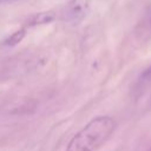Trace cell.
<instances>
[{"mask_svg": "<svg viewBox=\"0 0 151 151\" xmlns=\"http://www.w3.org/2000/svg\"><path fill=\"white\" fill-rule=\"evenodd\" d=\"M116 127L117 123L112 117H96L72 137L66 151H97L109 140Z\"/></svg>", "mask_w": 151, "mask_h": 151, "instance_id": "6da1fadb", "label": "cell"}, {"mask_svg": "<svg viewBox=\"0 0 151 151\" xmlns=\"http://www.w3.org/2000/svg\"><path fill=\"white\" fill-rule=\"evenodd\" d=\"M90 0H71L63 9V19L71 24H78L86 18L90 12Z\"/></svg>", "mask_w": 151, "mask_h": 151, "instance_id": "7a4b0ae2", "label": "cell"}, {"mask_svg": "<svg viewBox=\"0 0 151 151\" xmlns=\"http://www.w3.org/2000/svg\"><path fill=\"white\" fill-rule=\"evenodd\" d=\"M55 14L51 11L48 12H39L35 14H32L27 19V25L28 26H38V25H46L50 24L54 20Z\"/></svg>", "mask_w": 151, "mask_h": 151, "instance_id": "3957f363", "label": "cell"}, {"mask_svg": "<svg viewBox=\"0 0 151 151\" xmlns=\"http://www.w3.org/2000/svg\"><path fill=\"white\" fill-rule=\"evenodd\" d=\"M25 35H26V29L25 28H20L18 31L13 32L8 38H6L5 41H4V45L8 46V47L17 46L19 42H21V40L25 38Z\"/></svg>", "mask_w": 151, "mask_h": 151, "instance_id": "277c9868", "label": "cell"}, {"mask_svg": "<svg viewBox=\"0 0 151 151\" xmlns=\"http://www.w3.org/2000/svg\"><path fill=\"white\" fill-rule=\"evenodd\" d=\"M151 84V66L145 70L142 76L139 77V80H138V86L139 87H145V86H149Z\"/></svg>", "mask_w": 151, "mask_h": 151, "instance_id": "5b68a950", "label": "cell"}, {"mask_svg": "<svg viewBox=\"0 0 151 151\" xmlns=\"http://www.w3.org/2000/svg\"><path fill=\"white\" fill-rule=\"evenodd\" d=\"M146 20H147V25L151 27V6H150L149 12H147V14H146Z\"/></svg>", "mask_w": 151, "mask_h": 151, "instance_id": "8992f818", "label": "cell"}, {"mask_svg": "<svg viewBox=\"0 0 151 151\" xmlns=\"http://www.w3.org/2000/svg\"><path fill=\"white\" fill-rule=\"evenodd\" d=\"M6 1H12V0H0V2H6Z\"/></svg>", "mask_w": 151, "mask_h": 151, "instance_id": "52a82bcc", "label": "cell"}, {"mask_svg": "<svg viewBox=\"0 0 151 151\" xmlns=\"http://www.w3.org/2000/svg\"><path fill=\"white\" fill-rule=\"evenodd\" d=\"M150 151H151V149H150Z\"/></svg>", "mask_w": 151, "mask_h": 151, "instance_id": "ba28073f", "label": "cell"}]
</instances>
